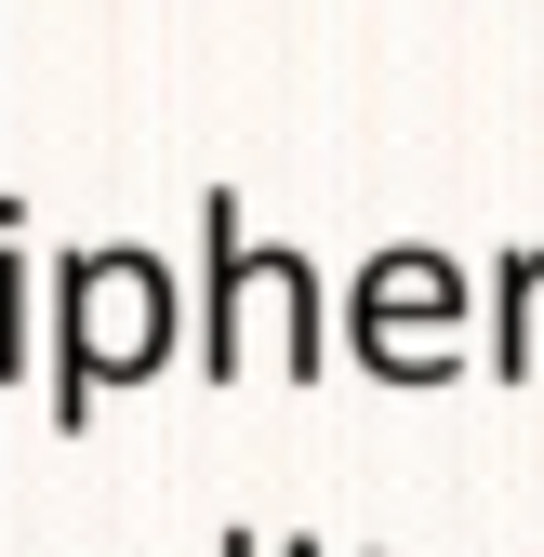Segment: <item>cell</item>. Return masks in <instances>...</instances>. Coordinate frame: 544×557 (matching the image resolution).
Returning a JSON list of instances; mask_svg holds the SVG:
<instances>
[{"mask_svg":"<svg viewBox=\"0 0 544 557\" xmlns=\"http://www.w3.org/2000/svg\"><path fill=\"white\" fill-rule=\"evenodd\" d=\"M66 319H94V359H66V372H120V359H160L173 293L147 252H94V265H66Z\"/></svg>","mask_w":544,"mask_h":557,"instance_id":"1","label":"cell"},{"mask_svg":"<svg viewBox=\"0 0 544 557\" xmlns=\"http://www.w3.org/2000/svg\"><path fill=\"white\" fill-rule=\"evenodd\" d=\"M452 319V265L438 252H385L372 265V359H398V332H438Z\"/></svg>","mask_w":544,"mask_h":557,"instance_id":"2","label":"cell"}]
</instances>
